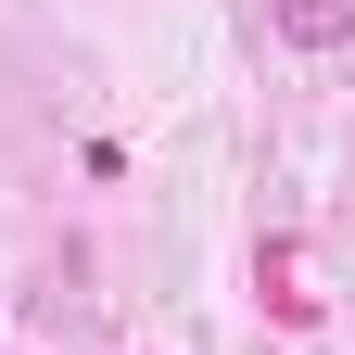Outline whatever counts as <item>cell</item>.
I'll return each mask as SVG.
<instances>
[{"mask_svg": "<svg viewBox=\"0 0 355 355\" xmlns=\"http://www.w3.org/2000/svg\"><path fill=\"white\" fill-rule=\"evenodd\" d=\"M279 26L304 38V51H330V38H355V13H343V0H279Z\"/></svg>", "mask_w": 355, "mask_h": 355, "instance_id": "1", "label": "cell"}]
</instances>
